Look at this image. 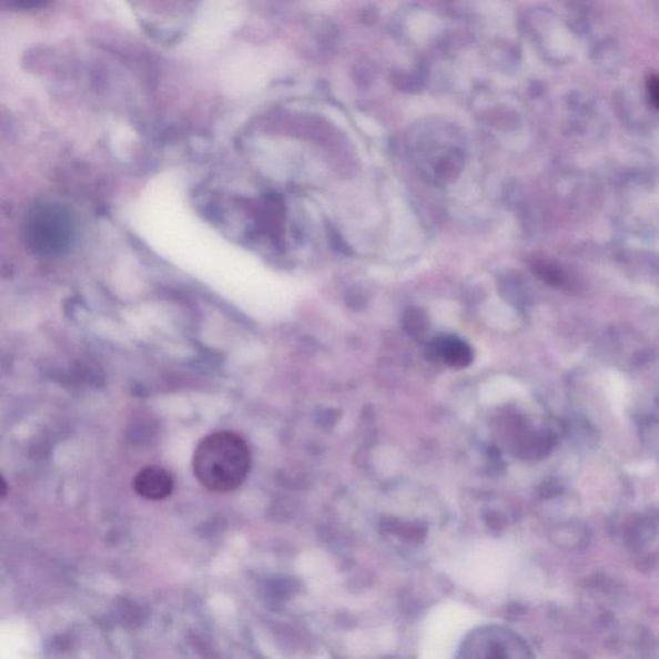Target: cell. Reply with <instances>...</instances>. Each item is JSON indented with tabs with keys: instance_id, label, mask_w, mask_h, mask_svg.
Returning a JSON list of instances; mask_svg holds the SVG:
<instances>
[{
	"instance_id": "6da1fadb",
	"label": "cell",
	"mask_w": 659,
	"mask_h": 659,
	"mask_svg": "<svg viewBox=\"0 0 659 659\" xmlns=\"http://www.w3.org/2000/svg\"><path fill=\"white\" fill-rule=\"evenodd\" d=\"M192 465L201 486L227 494L243 486L251 472L252 454L239 434L215 432L200 440Z\"/></svg>"
},
{
	"instance_id": "7a4b0ae2",
	"label": "cell",
	"mask_w": 659,
	"mask_h": 659,
	"mask_svg": "<svg viewBox=\"0 0 659 659\" xmlns=\"http://www.w3.org/2000/svg\"><path fill=\"white\" fill-rule=\"evenodd\" d=\"M75 235L74 215L59 201H37L23 220V243L31 253L44 258L67 254L74 244Z\"/></svg>"
},
{
	"instance_id": "3957f363",
	"label": "cell",
	"mask_w": 659,
	"mask_h": 659,
	"mask_svg": "<svg viewBox=\"0 0 659 659\" xmlns=\"http://www.w3.org/2000/svg\"><path fill=\"white\" fill-rule=\"evenodd\" d=\"M133 485L135 493L141 497L160 501L173 493L174 478L171 473L159 466H148L136 474Z\"/></svg>"
},
{
	"instance_id": "277c9868",
	"label": "cell",
	"mask_w": 659,
	"mask_h": 659,
	"mask_svg": "<svg viewBox=\"0 0 659 659\" xmlns=\"http://www.w3.org/2000/svg\"><path fill=\"white\" fill-rule=\"evenodd\" d=\"M647 90L653 107L659 110V75H650L648 78Z\"/></svg>"
}]
</instances>
